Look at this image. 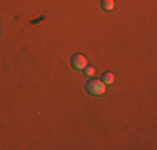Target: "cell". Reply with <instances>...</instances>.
Listing matches in <instances>:
<instances>
[{"instance_id":"obj_1","label":"cell","mask_w":157,"mask_h":150,"mask_svg":"<svg viewBox=\"0 0 157 150\" xmlns=\"http://www.w3.org/2000/svg\"><path fill=\"white\" fill-rule=\"evenodd\" d=\"M105 87L107 85L104 84L102 80H97V78H92V80H89L87 84H85V90L89 92V95L92 97H100L105 93Z\"/></svg>"},{"instance_id":"obj_2","label":"cell","mask_w":157,"mask_h":150,"mask_svg":"<svg viewBox=\"0 0 157 150\" xmlns=\"http://www.w3.org/2000/svg\"><path fill=\"white\" fill-rule=\"evenodd\" d=\"M70 63H72V67L75 70H84L85 67H87V58L80 54H75L72 57V60H70Z\"/></svg>"},{"instance_id":"obj_3","label":"cell","mask_w":157,"mask_h":150,"mask_svg":"<svg viewBox=\"0 0 157 150\" xmlns=\"http://www.w3.org/2000/svg\"><path fill=\"white\" fill-rule=\"evenodd\" d=\"M100 80H102L105 85H112V84H114V80H115V77H114V73H110V72H104V75H102Z\"/></svg>"},{"instance_id":"obj_4","label":"cell","mask_w":157,"mask_h":150,"mask_svg":"<svg viewBox=\"0 0 157 150\" xmlns=\"http://www.w3.org/2000/svg\"><path fill=\"white\" fill-rule=\"evenodd\" d=\"M100 7H102V10H105V12H110V10H114L115 2H114V0H102Z\"/></svg>"},{"instance_id":"obj_5","label":"cell","mask_w":157,"mask_h":150,"mask_svg":"<svg viewBox=\"0 0 157 150\" xmlns=\"http://www.w3.org/2000/svg\"><path fill=\"white\" fill-rule=\"evenodd\" d=\"M94 73H95V69H94V67H85V69H84V75H85V77H94Z\"/></svg>"}]
</instances>
